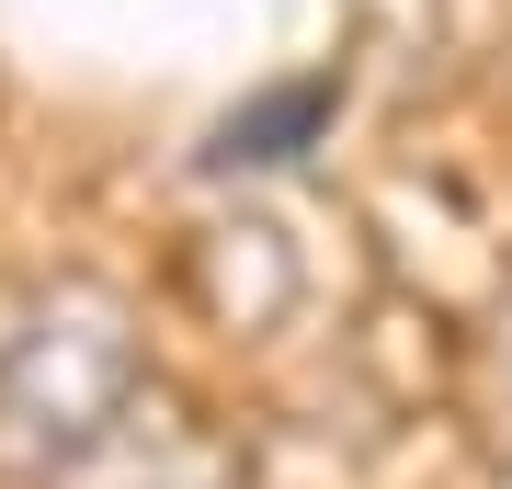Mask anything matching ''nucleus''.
Here are the masks:
<instances>
[{"label": "nucleus", "instance_id": "nucleus-3", "mask_svg": "<svg viewBox=\"0 0 512 489\" xmlns=\"http://www.w3.org/2000/svg\"><path fill=\"white\" fill-rule=\"evenodd\" d=\"M330 103H342V80H296L285 103H262V114H228V126H217V171H228V160H285V148L308 137Z\"/></svg>", "mask_w": 512, "mask_h": 489}, {"label": "nucleus", "instance_id": "nucleus-4", "mask_svg": "<svg viewBox=\"0 0 512 489\" xmlns=\"http://www.w3.org/2000/svg\"><path fill=\"white\" fill-rule=\"evenodd\" d=\"M478 410H490V433L512 444V308H501V330H490V353H478Z\"/></svg>", "mask_w": 512, "mask_h": 489}, {"label": "nucleus", "instance_id": "nucleus-1", "mask_svg": "<svg viewBox=\"0 0 512 489\" xmlns=\"http://www.w3.org/2000/svg\"><path fill=\"white\" fill-rule=\"evenodd\" d=\"M148 330L114 285L57 273L0 342V489H57L92 444H114L148 399Z\"/></svg>", "mask_w": 512, "mask_h": 489}, {"label": "nucleus", "instance_id": "nucleus-2", "mask_svg": "<svg viewBox=\"0 0 512 489\" xmlns=\"http://www.w3.org/2000/svg\"><path fill=\"white\" fill-rule=\"evenodd\" d=\"M57 489H251V467H239V444L217 433V421H194L171 387H148L137 421L114 444H92Z\"/></svg>", "mask_w": 512, "mask_h": 489}]
</instances>
